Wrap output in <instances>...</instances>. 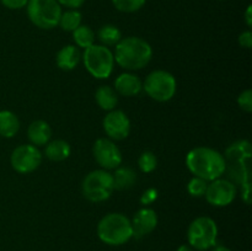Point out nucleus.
Returning <instances> with one entry per match:
<instances>
[{
	"mask_svg": "<svg viewBox=\"0 0 252 251\" xmlns=\"http://www.w3.org/2000/svg\"><path fill=\"white\" fill-rule=\"evenodd\" d=\"M225 171L228 169L229 176L234 177L243 187V197L246 204H250V159L251 144L248 140H240L226 149Z\"/></svg>",
	"mask_w": 252,
	"mask_h": 251,
	"instance_id": "f257e3e1",
	"label": "nucleus"
},
{
	"mask_svg": "<svg viewBox=\"0 0 252 251\" xmlns=\"http://www.w3.org/2000/svg\"><path fill=\"white\" fill-rule=\"evenodd\" d=\"M189 171L207 182L219 179L225 172V159L217 150L208 147H198L189 150L186 157Z\"/></svg>",
	"mask_w": 252,
	"mask_h": 251,
	"instance_id": "f03ea898",
	"label": "nucleus"
},
{
	"mask_svg": "<svg viewBox=\"0 0 252 251\" xmlns=\"http://www.w3.org/2000/svg\"><path fill=\"white\" fill-rule=\"evenodd\" d=\"M153 49L147 41L140 37H126L116 44L113 54L116 63L127 70H139L150 62Z\"/></svg>",
	"mask_w": 252,
	"mask_h": 251,
	"instance_id": "7ed1b4c3",
	"label": "nucleus"
},
{
	"mask_svg": "<svg viewBox=\"0 0 252 251\" xmlns=\"http://www.w3.org/2000/svg\"><path fill=\"white\" fill-rule=\"evenodd\" d=\"M97 236L107 245H123L133 238L132 224L125 214L108 213L98 221Z\"/></svg>",
	"mask_w": 252,
	"mask_h": 251,
	"instance_id": "20e7f679",
	"label": "nucleus"
},
{
	"mask_svg": "<svg viewBox=\"0 0 252 251\" xmlns=\"http://www.w3.org/2000/svg\"><path fill=\"white\" fill-rule=\"evenodd\" d=\"M86 70L96 79H107L113 70L115 58L108 47L93 44L81 54Z\"/></svg>",
	"mask_w": 252,
	"mask_h": 251,
	"instance_id": "39448f33",
	"label": "nucleus"
},
{
	"mask_svg": "<svg viewBox=\"0 0 252 251\" xmlns=\"http://www.w3.org/2000/svg\"><path fill=\"white\" fill-rule=\"evenodd\" d=\"M26 7L30 21L38 29L51 30L58 25L62 7L57 0H29Z\"/></svg>",
	"mask_w": 252,
	"mask_h": 251,
	"instance_id": "423d86ee",
	"label": "nucleus"
},
{
	"mask_svg": "<svg viewBox=\"0 0 252 251\" xmlns=\"http://www.w3.org/2000/svg\"><path fill=\"white\" fill-rule=\"evenodd\" d=\"M218 238V226L209 217H198L194 219L187 230L189 246L196 250L204 251L213 248Z\"/></svg>",
	"mask_w": 252,
	"mask_h": 251,
	"instance_id": "0eeeda50",
	"label": "nucleus"
},
{
	"mask_svg": "<svg viewBox=\"0 0 252 251\" xmlns=\"http://www.w3.org/2000/svg\"><path fill=\"white\" fill-rule=\"evenodd\" d=\"M83 194L90 202H103L113 192V177L106 170H94L89 172L81 184Z\"/></svg>",
	"mask_w": 252,
	"mask_h": 251,
	"instance_id": "6e6552de",
	"label": "nucleus"
},
{
	"mask_svg": "<svg viewBox=\"0 0 252 251\" xmlns=\"http://www.w3.org/2000/svg\"><path fill=\"white\" fill-rule=\"evenodd\" d=\"M143 89L145 93L159 102L171 100L176 94L177 83L175 76L166 70H154L145 78Z\"/></svg>",
	"mask_w": 252,
	"mask_h": 251,
	"instance_id": "1a4fd4ad",
	"label": "nucleus"
},
{
	"mask_svg": "<svg viewBox=\"0 0 252 251\" xmlns=\"http://www.w3.org/2000/svg\"><path fill=\"white\" fill-rule=\"evenodd\" d=\"M12 169L20 174H29L38 169L42 162V154L36 145L22 144L15 148L10 157Z\"/></svg>",
	"mask_w": 252,
	"mask_h": 251,
	"instance_id": "9d476101",
	"label": "nucleus"
},
{
	"mask_svg": "<svg viewBox=\"0 0 252 251\" xmlns=\"http://www.w3.org/2000/svg\"><path fill=\"white\" fill-rule=\"evenodd\" d=\"M94 157L103 170L117 169L122 164V153L112 139L98 138L94 143Z\"/></svg>",
	"mask_w": 252,
	"mask_h": 251,
	"instance_id": "9b49d317",
	"label": "nucleus"
},
{
	"mask_svg": "<svg viewBox=\"0 0 252 251\" xmlns=\"http://www.w3.org/2000/svg\"><path fill=\"white\" fill-rule=\"evenodd\" d=\"M206 199L208 203L216 207L229 206L236 197V186L225 179H216L208 184L206 191Z\"/></svg>",
	"mask_w": 252,
	"mask_h": 251,
	"instance_id": "f8f14e48",
	"label": "nucleus"
},
{
	"mask_svg": "<svg viewBox=\"0 0 252 251\" xmlns=\"http://www.w3.org/2000/svg\"><path fill=\"white\" fill-rule=\"evenodd\" d=\"M103 129L112 140H122L130 133V121L121 110H112L103 118Z\"/></svg>",
	"mask_w": 252,
	"mask_h": 251,
	"instance_id": "ddd939ff",
	"label": "nucleus"
},
{
	"mask_svg": "<svg viewBox=\"0 0 252 251\" xmlns=\"http://www.w3.org/2000/svg\"><path fill=\"white\" fill-rule=\"evenodd\" d=\"M130 224H132L133 236L137 239L143 238V236L150 234L155 228H157V212H155L154 209L144 207V208L139 209V211L134 214L133 219L130 220Z\"/></svg>",
	"mask_w": 252,
	"mask_h": 251,
	"instance_id": "4468645a",
	"label": "nucleus"
},
{
	"mask_svg": "<svg viewBox=\"0 0 252 251\" xmlns=\"http://www.w3.org/2000/svg\"><path fill=\"white\" fill-rule=\"evenodd\" d=\"M143 90V81L139 76L130 73H123L115 80V91L122 96H135Z\"/></svg>",
	"mask_w": 252,
	"mask_h": 251,
	"instance_id": "2eb2a0df",
	"label": "nucleus"
},
{
	"mask_svg": "<svg viewBox=\"0 0 252 251\" xmlns=\"http://www.w3.org/2000/svg\"><path fill=\"white\" fill-rule=\"evenodd\" d=\"M81 59V53L79 51L78 47L73 46V44H68V46L63 47L62 49H59V52L57 53L56 62L57 65L62 69V70H73L74 68H76Z\"/></svg>",
	"mask_w": 252,
	"mask_h": 251,
	"instance_id": "dca6fc26",
	"label": "nucleus"
},
{
	"mask_svg": "<svg viewBox=\"0 0 252 251\" xmlns=\"http://www.w3.org/2000/svg\"><path fill=\"white\" fill-rule=\"evenodd\" d=\"M27 135L32 145H46L52 137V128L46 121H33L29 126Z\"/></svg>",
	"mask_w": 252,
	"mask_h": 251,
	"instance_id": "f3484780",
	"label": "nucleus"
},
{
	"mask_svg": "<svg viewBox=\"0 0 252 251\" xmlns=\"http://www.w3.org/2000/svg\"><path fill=\"white\" fill-rule=\"evenodd\" d=\"M112 177L113 188L120 189V191L130 188L137 182V174L132 167L128 166H118L115 174H112Z\"/></svg>",
	"mask_w": 252,
	"mask_h": 251,
	"instance_id": "a211bd4d",
	"label": "nucleus"
},
{
	"mask_svg": "<svg viewBox=\"0 0 252 251\" xmlns=\"http://www.w3.org/2000/svg\"><path fill=\"white\" fill-rule=\"evenodd\" d=\"M70 152L71 148L68 142L63 139H56L47 143L44 154L52 161H63L66 157H69Z\"/></svg>",
	"mask_w": 252,
	"mask_h": 251,
	"instance_id": "6ab92c4d",
	"label": "nucleus"
},
{
	"mask_svg": "<svg viewBox=\"0 0 252 251\" xmlns=\"http://www.w3.org/2000/svg\"><path fill=\"white\" fill-rule=\"evenodd\" d=\"M95 100L101 110L112 111L118 103V96L115 89L108 85H102L96 90Z\"/></svg>",
	"mask_w": 252,
	"mask_h": 251,
	"instance_id": "aec40b11",
	"label": "nucleus"
},
{
	"mask_svg": "<svg viewBox=\"0 0 252 251\" xmlns=\"http://www.w3.org/2000/svg\"><path fill=\"white\" fill-rule=\"evenodd\" d=\"M20 129V121L14 112L7 110L0 111V135L12 138Z\"/></svg>",
	"mask_w": 252,
	"mask_h": 251,
	"instance_id": "412c9836",
	"label": "nucleus"
},
{
	"mask_svg": "<svg viewBox=\"0 0 252 251\" xmlns=\"http://www.w3.org/2000/svg\"><path fill=\"white\" fill-rule=\"evenodd\" d=\"M73 39L78 48H88L95 44V32L86 25H80L73 31Z\"/></svg>",
	"mask_w": 252,
	"mask_h": 251,
	"instance_id": "4be33fe9",
	"label": "nucleus"
},
{
	"mask_svg": "<svg viewBox=\"0 0 252 251\" xmlns=\"http://www.w3.org/2000/svg\"><path fill=\"white\" fill-rule=\"evenodd\" d=\"M97 38L102 46H116L122 39V33L120 29L113 25H105L97 32Z\"/></svg>",
	"mask_w": 252,
	"mask_h": 251,
	"instance_id": "5701e85b",
	"label": "nucleus"
},
{
	"mask_svg": "<svg viewBox=\"0 0 252 251\" xmlns=\"http://www.w3.org/2000/svg\"><path fill=\"white\" fill-rule=\"evenodd\" d=\"M81 12L78 11L75 9L66 10L65 12H62L61 19H59L58 25L62 27V30L68 32H73L74 30L78 29L81 25Z\"/></svg>",
	"mask_w": 252,
	"mask_h": 251,
	"instance_id": "b1692460",
	"label": "nucleus"
},
{
	"mask_svg": "<svg viewBox=\"0 0 252 251\" xmlns=\"http://www.w3.org/2000/svg\"><path fill=\"white\" fill-rule=\"evenodd\" d=\"M147 0H112V4L121 12H135L144 6Z\"/></svg>",
	"mask_w": 252,
	"mask_h": 251,
	"instance_id": "393cba45",
	"label": "nucleus"
},
{
	"mask_svg": "<svg viewBox=\"0 0 252 251\" xmlns=\"http://www.w3.org/2000/svg\"><path fill=\"white\" fill-rule=\"evenodd\" d=\"M138 165H139V169L142 170L145 174H149V172L154 171L157 169L158 165V159L155 157L154 153L152 152H144L140 154L139 159H138Z\"/></svg>",
	"mask_w": 252,
	"mask_h": 251,
	"instance_id": "a878e982",
	"label": "nucleus"
},
{
	"mask_svg": "<svg viewBox=\"0 0 252 251\" xmlns=\"http://www.w3.org/2000/svg\"><path fill=\"white\" fill-rule=\"evenodd\" d=\"M207 187H208V182L206 180L201 179V177L194 176L191 179L187 184V191L191 196L193 197H202L206 194Z\"/></svg>",
	"mask_w": 252,
	"mask_h": 251,
	"instance_id": "bb28decb",
	"label": "nucleus"
},
{
	"mask_svg": "<svg viewBox=\"0 0 252 251\" xmlns=\"http://www.w3.org/2000/svg\"><path fill=\"white\" fill-rule=\"evenodd\" d=\"M238 103L241 110L245 112H251L252 111V91L250 89L243 91L238 97Z\"/></svg>",
	"mask_w": 252,
	"mask_h": 251,
	"instance_id": "cd10ccee",
	"label": "nucleus"
},
{
	"mask_svg": "<svg viewBox=\"0 0 252 251\" xmlns=\"http://www.w3.org/2000/svg\"><path fill=\"white\" fill-rule=\"evenodd\" d=\"M157 198L158 189L154 188V187H150V188L145 189V191L143 192L142 196H140V203H142L143 206H149L153 202L157 201Z\"/></svg>",
	"mask_w": 252,
	"mask_h": 251,
	"instance_id": "c85d7f7f",
	"label": "nucleus"
},
{
	"mask_svg": "<svg viewBox=\"0 0 252 251\" xmlns=\"http://www.w3.org/2000/svg\"><path fill=\"white\" fill-rule=\"evenodd\" d=\"M0 1H1V4L4 5L5 7H7V9L19 10L26 6L29 0H0Z\"/></svg>",
	"mask_w": 252,
	"mask_h": 251,
	"instance_id": "c756f323",
	"label": "nucleus"
},
{
	"mask_svg": "<svg viewBox=\"0 0 252 251\" xmlns=\"http://www.w3.org/2000/svg\"><path fill=\"white\" fill-rule=\"evenodd\" d=\"M239 44L244 48H248L250 49L252 47V33L251 31H245L239 36Z\"/></svg>",
	"mask_w": 252,
	"mask_h": 251,
	"instance_id": "7c9ffc66",
	"label": "nucleus"
},
{
	"mask_svg": "<svg viewBox=\"0 0 252 251\" xmlns=\"http://www.w3.org/2000/svg\"><path fill=\"white\" fill-rule=\"evenodd\" d=\"M59 5L69 7V9H78L85 2V0H57Z\"/></svg>",
	"mask_w": 252,
	"mask_h": 251,
	"instance_id": "2f4dec72",
	"label": "nucleus"
},
{
	"mask_svg": "<svg viewBox=\"0 0 252 251\" xmlns=\"http://www.w3.org/2000/svg\"><path fill=\"white\" fill-rule=\"evenodd\" d=\"M245 21H246V25H248L249 27L252 26V7L251 6H248V9H246Z\"/></svg>",
	"mask_w": 252,
	"mask_h": 251,
	"instance_id": "473e14b6",
	"label": "nucleus"
},
{
	"mask_svg": "<svg viewBox=\"0 0 252 251\" xmlns=\"http://www.w3.org/2000/svg\"><path fill=\"white\" fill-rule=\"evenodd\" d=\"M212 251H231V250L229 248H226V246H224V245H214L213 250H212Z\"/></svg>",
	"mask_w": 252,
	"mask_h": 251,
	"instance_id": "72a5a7b5",
	"label": "nucleus"
},
{
	"mask_svg": "<svg viewBox=\"0 0 252 251\" xmlns=\"http://www.w3.org/2000/svg\"><path fill=\"white\" fill-rule=\"evenodd\" d=\"M177 251H193V249H192L189 245H181L179 249H177Z\"/></svg>",
	"mask_w": 252,
	"mask_h": 251,
	"instance_id": "f704fd0d",
	"label": "nucleus"
}]
</instances>
